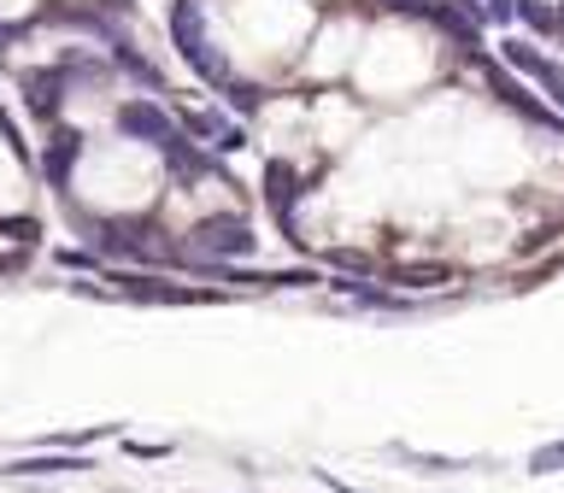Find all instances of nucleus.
I'll return each instance as SVG.
<instances>
[{
    "mask_svg": "<svg viewBox=\"0 0 564 493\" xmlns=\"http://www.w3.org/2000/svg\"><path fill=\"white\" fill-rule=\"evenodd\" d=\"M171 42L188 59L194 77L229 83V65H224V53H218V42H212V30H206V7H200V0H176V7H171Z\"/></svg>",
    "mask_w": 564,
    "mask_h": 493,
    "instance_id": "nucleus-1",
    "label": "nucleus"
},
{
    "mask_svg": "<svg viewBox=\"0 0 564 493\" xmlns=\"http://www.w3.org/2000/svg\"><path fill=\"white\" fill-rule=\"evenodd\" d=\"M188 253L206 259V264H236V259L259 253V235H253V223H247V218H206L188 235Z\"/></svg>",
    "mask_w": 564,
    "mask_h": 493,
    "instance_id": "nucleus-2",
    "label": "nucleus"
},
{
    "mask_svg": "<svg viewBox=\"0 0 564 493\" xmlns=\"http://www.w3.org/2000/svg\"><path fill=\"white\" fill-rule=\"evenodd\" d=\"M118 130L130 141H148V147H159V153L183 147V130H176V118L159 100H123L118 106Z\"/></svg>",
    "mask_w": 564,
    "mask_h": 493,
    "instance_id": "nucleus-3",
    "label": "nucleus"
},
{
    "mask_svg": "<svg viewBox=\"0 0 564 493\" xmlns=\"http://www.w3.org/2000/svg\"><path fill=\"white\" fill-rule=\"evenodd\" d=\"M130 299H148V306H200L212 299L206 288H183V282H165V276H118Z\"/></svg>",
    "mask_w": 564,
    "mask_h": 493,
    "instance_id": "nucleus-4",
    "label": "nucleus"
},
{
    "mask_svg": "<svg viewBox=\"0 0 564 493\" xmlns=\"http://www.w3.org/2000/svg\"><path fill=\"white\" fill-rule=\"evenodd\" d=\"M188 135H200L212 153H241V147H247L241 123H229V118H218V112H188Z\"/></svg>",
    "mask_w": 564,
    "mask_h": 493,
    "instance_id": "nucleus-5",
    "label": "nucleus"
},
{
    "mask_svg": "<svg viewBox=\"0 0 564 493\" xmlns=\"http://www.w3.org/2000/svg\"><path fill=\"white\" fill-rule=\"evenodd\" d=\"M500 53H506V65H518V70H529V77H535L541 88H546V95H558V65L553 59H546V53H535V47H529V42H518V35H511V42H500Z\"/></svg>",
    "mask_w": 564,
    "mask_h": 493,
    "instance_id": "nucleus-6",
    "label": "nucleus"
},
{
    "mask_svg": "<svg viewBox=\"0 0 564 493\" xmlns=\"http://www.w3.org/2000/svg\"><path fill=\"white\" fill-rule=\"evenodd\" d=\"M77 158H83V135H77V130H59V135L47 141V153H42L47 183H53V188H65V183H70V165H77Z\"/></svg>",
    "mask_w": 564,
    "mask_h": 493,
    "instance_id": "nucleus-7",
    "label": "nucleus"
},
{
    "mask_svg": "<svg viewBox=\"0 0 564 493\" xmlns=\"http://www.w3.org/2000/svg\"><path fill=\"white\" fill-rule=\"evenodd\" d=\"M59 88H65V70H24V100H30L35 118L59 112V100H65Z\"/></svg>",
    "mask_w": 564,
    "mask_h": 493,
    "instance_id": "nucleus-8",
    "label": "nucleus"
},
{
    "mask_svg": "<svg viewBox=\"0 0 564 493\" xmlns=\"http://www.w3.org/2000/svg\"><path fill=\"white\" fill-rule=\"evenodd\" d=\"M300 176L282 165V158H271V171H264V200H271V211L276 218H294V206H300Z\"/></svg>",
    "mask_w": 564,
    "mask_h": 493,
    "instance_id": "nucleus-9",
    "label": "nucleus"
},
{
    "mask_svg": "<svg viewBox=\"0 0 564 493\" xmlns=\"http://www.w3.org/2000/svg\"><path fill=\"white\" fill-rule=\"evenodd\" d=\"M12 475H65V470H95V464H88V458L83 452H53V458H18V464H7Z\"/></svg>",
    "mask_w": 564,
    "mask_h": 493,
    "instance_id": "nucleus-10",
    "label": "nucleus"
},
{
    "mask_svg": "<svg viewBox=\"0 0 564 493\" xmlns=\"http://www.w3.org/2000/svg\"><path fill=\"white\" fill-rule=\"evenodd\" d=\"M529 470H535V475L564 470V440H553V447H535V452H529Z\"/></svg>",
    "mask_w": 564,
    "mask_h": 493,
    "instance_id": "nucleus-11",
    "label": "nucleus"
},
{
    "mask_svg": "<svg viewBox=\"0 0 564 493\" xmlns=\"http://www.w3.org/2000/svg\"><path fill=\"white\" fill-rule=\"evenodd\" d=\"M382 7H388V12H405V18H430L441 0H382Z\"/></svg>",
    "mask_w": 564,
    "mask_h": 493,
    "instance_id": "nucleus-12",
    "label": "nucleus"
},
{
    "mask_svg": "<svg viewBox=\"0 0 564 493\" xmlns=\"http://www.w3.org/2000/svg\"><path fill=\"white\" fill-rule=\"evenodd\" d=\"M12 47V24H0V53H7Z\"/></svg>",
    "mask_w": 564,
    "mask_h": 493,
    "instance_id": "nucleus-13",
    "label": "nucleus"
},
{
    "mask_svg": "<svg viewBox=\"0 0 564 493\" xmlns=\"http://www.w3.org/2000/svg\"><path fill=\"white\" fill-rule=\"evenodd\" d=\"M553 100H558V106H564V83H558V95H553Z\"/></svg>",
    "mask_w": 564,
    "mask_h": 493,
    "instance_id": "nucleus-14",
    "label": "nucleus"
}]
</instances>
